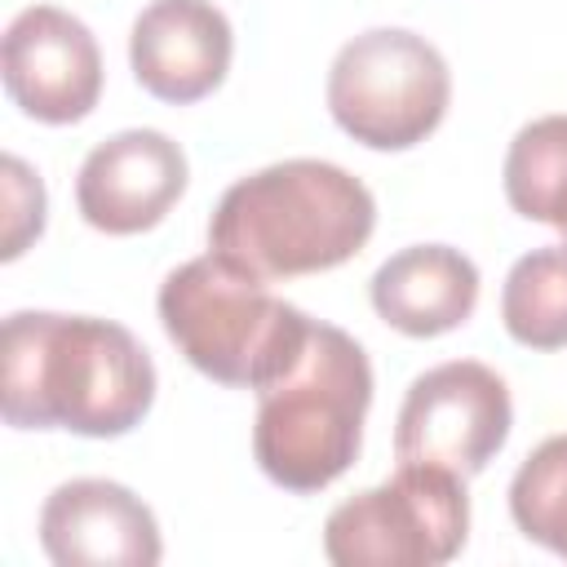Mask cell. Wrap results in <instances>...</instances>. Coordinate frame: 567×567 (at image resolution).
<instances>
[{
    "instance_id": "obj_1",
    "label": "cell",
    "mask_w": 567,
    "mask_h": 567,
    "mask_svg": "<svg viewBox=\"0 0 567 567\" xmlns=\"http://www.w3.org/2000/svg\"><path fill=\"white\" fill-rule=\"evenodd\" d=\"M155 403V363L111 319L18 310L0 341V412L13 430L120 439Z\"/></svg>"
},
{
    "instance_id": "obj_2",
    "label": "cell",
    "mask_w": 567,
    "mask_h": 567,
    "mask_svg": "<svg viewBox=\"0 0 567 567\" xmlns=\"http://www.w3.org/2000/svg\"><path fill=\"white\" fill-rule=\"evenodd\" d=\"M377 226L372 190L328 159H284L226 186L208 217V248L261 279L315 275L350 261Z\"/></svg>"
},
{
    "instance_id": "obj_3",
    "label": "cell",
    "mask_w": 567,
    "mask_h": 567,
    "mask_svg": "<svg viewBox=\"0 0 567 567\" xmlns=\"http://www.w3.org/2000/svg\"><path fill=\"white\" fill-rule=\"evenodd\" d=\"M368 408L372 363L363 346L315 319L297 363L257 390L252 456L261 474L301 496L323 492L354 465Z\"/></svg>"
},
{
    "instance_id": "obj_4",
    "label": "cell",
    "mask_w": 567,
    "mask_h": 567,
    "mask_svg": "<svg viewBox=\"0 0 567 567\" xmlns=\"http://www.w3.org/2000/svg\"><path fill=\"white\" fill-rule=\"evenodd\" d=\"M266 284L270 279L208 248L159 284V323L204 377L261 390L297 363L315 328L306 310L275 297Z\"/></svg>"
},
{
    "instance_id": "obj_5",
    "label": "cell",
    "mask_w": 567,
    "mask_h": 567,
    "mask_svg": "<svg viewBox=\"0 0 567 567\" xmlns=\"http://www.w3.org/2000/svg\"><path fill=\"white\" fill-rule=\"evenodd\" d=\"M452 102L443 53L403 27H372L346 40L328 71V111L341 133L372 151L425 142Z\"/></svg>"
},
{
    "instance_id": "obj_6",
    "label": "cell",
    "mask_w": 567,
    "mask_h": 567,
    "mask_svg": "<svg viewBox=\"0 0 567 567\" xmlns=\"http://www.w3.org/2000/svg\"><path fill=\"white\" fill-rule=\"evenodd\" d=\"M470 536L465 478L443 465L399 461V470L341 501L323 523V554L337 567H439Z\"/></svg>"
},
{
    "instance_id": "obj_7",
    "label": "cell",
    "mask_w": 567,
    "mask_h": 567,
    "mask_svg": "<svg viewBox=\"0 0 567 567\" xmlns=\"http://www.w3.org/2000/svg\"><path fill=\"white\" fill-rule=\"evenodd\" d=\"M514 425L509 385L474 359H452L421 372L394 421V456L465 474L487 470Z\"/></svg>"
},
{
    "instance_id": "obj_8",
    "label": "cell",
    "mask_w": 567,
    "mask_h": 567,
    "mask_svg": "<svg viewBox=\"0 0 567 567\" xmlns=\"http://www.w3.org/2000/svg\"><path fill=\"white\" fill-rule=\"evenodd\" d=\"M0 66L13 106L40 124H75L102 97V49L58 4H27L4 27Z\"/></svg>"
},
{
    "instance_id": "obj_9",
    "label": "cell",
    "mask_w": 567,
    "mask_h": 567,
    "mask_svg": "<svg viewBox=\"0 0 567 567\" xmlns=\"http://www.w3.org/2000/svg\"><path fill=\"white\" fill-rule=\"evenodd\" d=\"M186 155L159 128H124L97 142L75 177V208L93 230L142 235L186 190Z\"/></svg>"
},
{
    "instance_id": "obj_10",
    "label": "cell",
    "mask_w": 567,
    "mask_h": 567,
    "mask_svg": "<svg viewBox=\"0 0 567 567\" xmlns=\"http://www.w3.org/2000/svg\"><path fill=\"white\" fill-rule=\"evenodd\" d=\"M40 549L58 567H155L164 558L151 505L111 478H71L40 509Z\"/></svg>"
},
{
    "instance_id": "obj_11",
    "label": "cell",
    "mask_w": 567,
    "mask_h": 567,
    "mask_svg": "<svg viewBox=\"0 0 567 567\" xmlns=\"http://www.w3.org/2000/svg\"><path fill=\"white\" fill-rule=\"evenodd\" d=\"M235 35L213 0H151L128 35L137 84L173 106L208 97L230 71Z\"/></svg>"
},
{
    "instance_id": "obj_12",
    "label": "cell",
    "mask_w": 567,
    "mask_h": 567,
    "mask_svg": "<svg viewBox=\"0 0 567 567\" xmlns=\"http://www.w3.org/2000/svg\"><path fill=\"white\" fill-rule=\"evenodd\" d=\"M372 310L403 337H443L478 306V266L447 244H412L385 257L368 284Z\"/></svg>"
},
{
    "instance_id": "obj_13",
    "label": "cell",
    "mask_w": 567,
    "mask_h": 567,
    "mask_svg": "<svg viewBox=\"0 0 567 567\" xmlns=\"http://www.w3.org/2000/svg\"><path fill=\"white\" fill-rule=\"evenodd\" d=\"M505 332L527 350L567 346V244H545L518 257L501 288Z\"/></svg>"
},
{
    "instance_id": "obj_14",
    "label": "cell",
    "mask_w": 567,
    "mask_h": 567,
    "mask_svg": "<svg viewBox=\"0 0 567 567\" xmlns=\"http://www.w3.org/2000/svg\"><path fill=\"white\" fill-rule=\"evenodd\" d=\"M505 199L518 217L567 226V115L523 124L505 151Z\"/></svg>"
},
{
    "instance_id": "obj_15",
    "label": "cell",
    "mask_w": 567,
    "mask_h": 567,
    "mask_svg": "<svg viewBox=\"0 0 567 567\" xmlns=\"http://www.w3.org/2000/svg\"><path fill=\"white\" fill-rule=\"evenodd\" d=\"M509 518L527 540L567 558V434L545 439L518 465L509 483Z\"/></svg>"
},
{
    "instance_id": "obj_16",
    "label": "cell",
    "mask_w": 567,
    "mask_h": 567,
    "mask_svg": "<svg viewBox=\"0 0 567 567\" xmlns=\"http://www.w3.org/2000/svg\"><path fill=\"white\" fill-rule=\"evenodd\" d=\"M40 230H44V186L18 155H4V248L0 257L4 261L22 257L27 244L40 239Z\"/></svg>"
},
{
    "instance_id": "obj_17",
    "label": "cell",
    "mask_w": 567,
    "mask_h": 567,
    "mask_svg": "<svg viewBox=\"0 0 567 567\" xmlns=\"http://www.w3.org/2000/svg\"><path fill=\"white\" fill-rule=\"evenodd\" d=\"M563 244H567V226H563Z\"/></svg>"
}]
</instances>
